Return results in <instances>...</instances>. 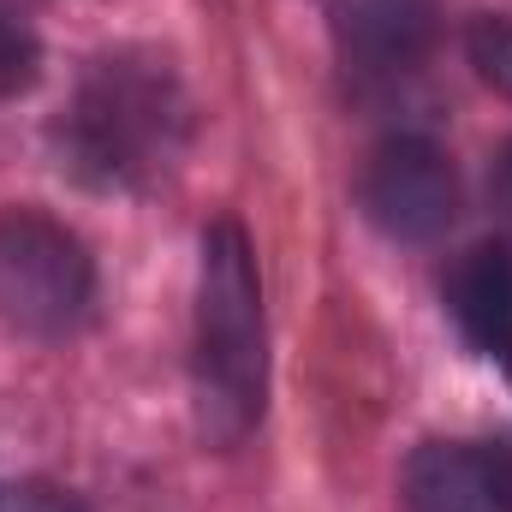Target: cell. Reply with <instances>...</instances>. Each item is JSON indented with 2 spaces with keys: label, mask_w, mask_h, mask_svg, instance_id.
Here are the masks:
<instances>
[{
  "label": "cell",
  "mask_w": 512,
  "mask_h": 512,
  "mask_svg": "<svg viewBox=\"0 0 512 512\" xmlns=\"http://www.w3.org/2000/svg\"><path fill=\"white\" fill-rule=\"evenodd\" d=\"M96 310V262L72 227L42 209H0V322L66 340Z\"/></svg>",
  "instance_id": "cell-3"
},
{
  "label": "cell",
  "mask_w": 512,
  "mask_h": 512,
  "mask_svg": "<svg viewBox=\"0 0 512 512\" xmlns=\"http://www.w3.org/2000/svg\"><path fill=\"white\" fill-rule=\"evenodd\" d=\"M441 304L459 322V334L483 352L512 364V251L507 245H471L447 268Z\"/></svg>",
  "instance_id": "cell-7"
},
{
  "label": "cell",
  "mask_w": 512,
  "mask_h": 512,
  "mask_svg": "<svg viewBox=\"0 0 512 512\" xmlns=\"http://www.w3.org/2000/svg\"><path fill=\"white\" fill-rule=\"evenodd\" d=\"M465 54H471V66H477L483 84H495L501 96H512V18L507 12H483V18H471V30H465Z\"/></svg>",
  "instance_id": "cell-9"
},
{
  "label": "cell",
  "mask_w": 512,
  "mask_h": 512,
  "mask_svg": "<svg viewBox=\"0 0 512 512\" xmlns=\"http://www.w3.org/2000/svg\"><path fill=\"white\" fill-rule=\"evenodd\" d=\"M358 203H364V215L382 227L387 239L429 245L459 215V173L441 155V143L405 131V137H387L382 149L364 161Z\"/></svg>",
  "instance_id": "cell-4"
},
{
  "label": "cell",
  "mask_w": 512,
  "mask_h": 512,
  "mask_svg": "<svg viewBox=\"0 0 512 512\" xmlns=\"http://www.w3.org/2000/svg\"><path fill=\"white\" fill-rule=\"evenodd\" d=\"M197 423L203 441L239 447L262 423L268 399V328H262V280L245 227L221 215L203 233V268H197Z\"/></svg>",
  "instance_id": "cell-2"
},
{
  "label": "cell",
  "mask_w": 512,
  "mask_h": 512,
  "mask_svg": "<svg viewBox=\"0 0 512 512\" xmlns=\"http://www.w3.org/2000/svg\"><path fill=\"white\" fill-rule=\"evenodd\" d=\"M54 143L72 179L96 191H149L191 149V96L149 48L102 54L84 66Z\"/></svg>",
  "instance_id": "cell-1"
},
{
  "label": "cell",
  "mask_w": 512,
  "mask_h": 512,
  "mask_svg": "<svg viewBox=\"0 0 512 512\" xmlns=\"http://www.w3.org/2000/svg\"><path fill=\"white\" fill-rule=\"evenodd\" d=\"M334 42L358 72H411L435 48V6L429 0H328Z\"/></svg>",
  "instance_id": "cell-6"
},
{
  "label": "cell",
  "mask_w": 512,
  "mask_h": 512,
  "mask_svg": "<svg viewBox=\"0 0 512 512\" xmlns=\"http://www.w3.org/2000/svg\"><path fill=\"white\" fill-rule=\"evenodd\" d=\"M399 495L405 512H512V453L495 441H423Z\"/></svg>",
  "instance_id": "cell-5"
},
{
  "label": "cell",
  "mask_w": 512,
  "mask_h": 512,
  "mask_svg": "<svg viewBox=\"0 0 512 512\" xmlns=\"http://www.w3.org/2000/svg\"><path fill=\"white\" fill-rule=\"evenodd\" d=\"M36 72H42V42H36L30 18L12 0H0V96H24L36 84Z\"/></svg>",
  "instance_id": "cell-8"
},
{
  "label": "cell",
  "mask_w": 512,
  "mask_h": 512,
  "mask_svg": "<svg viewBox=\"0 0 512 512\" xmlns=\"http://www.w3.org/2000/svg\"><path fill=\"white\" fill-rule=\"evenodd\" d=\"M489 191H495V209H507V221H512V143L495 155V167H489Z\"/></svg>",
  "instance_id": "cell-11"
},
{
  "label": "cell",
  "mask_w": 512,
  "mask_h": 512,
  "mask_svg": "<svg viewBox=\"0 0 512 512\" xmlns=\"http://www.w3.org/2000/svg\"><path fill=\"white\" fill-rule=\"evenodd\" d=\"M0 512H90L72 489H60V483H12V489H0Z\"/></svg>",
  "instance_id": "cell-10"
}]
</instances>
